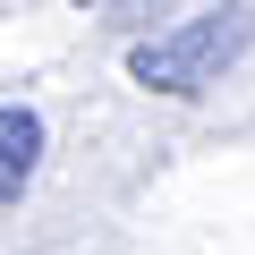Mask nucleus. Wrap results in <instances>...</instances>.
<instances>
[{
  "label": "nucleus",
  "mask_w": 255,
  "mask_h": 255,
  "mask_svg": "<svg viewBox=\"0 0 255 255\" xmlns=\"http://www.w3.org/2000/svg\"><path fill=\"white\" fill-rule=\"evenodd\" d=\"M247 34H255V9L221 0V9H204V17H187V26L136 43V51H128V77L153 85V94H204V85L247 51Z\"/></svg>",
  "instance_id": "nucleus-1"
},
{
  "label": "nucleus",
  "mask_w": 255,
  "mask_h": 255,
  "mask_svg": "<svg viewBox=\"0 0 255 255\" xmlns=\"http://www.w3.org/2000/svg\"><path fill=\"white\" fill-rule=\"evenodd\" d=\"M34 162H43V119L26 102H0V204L34 187Z\"/></svg>",
  "instance_id": "nucleus-2"
}]
</instances>
